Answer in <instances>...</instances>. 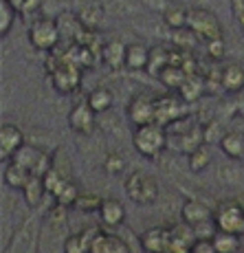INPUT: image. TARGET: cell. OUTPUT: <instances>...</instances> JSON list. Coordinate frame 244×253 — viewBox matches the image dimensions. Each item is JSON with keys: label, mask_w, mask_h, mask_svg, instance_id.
Masks as SVG:
<instances>
[{"label": "cell", "mask_w": 244, "mask_h": 253, "mask_svg": "<svg viewBox=\"0 0 244 253\" xmlns=\"http://www.w3.org/2000/svg\"><path fill=\"white\" fill-rule=\"evenodd\" d=\"M66 205L55 203L42 218L40 227V253H64V242L68 233V211Z\"/></svg>", "instance_id": "cell-1"}, {"label": "cell", "mask_w": 244, "mask_h": 253, "mask_svg": "<svg viewBox=\"0 0 244 253\" xmlns=\"http://www.w3.org/2000/svg\"><path fill=\"white\" fill-rule=\"evenodd\" d=\"M46 73L53 88L62 95H71L81 86V66L71 57H48Z\"/></svg>", "instance_id": "cell-2"}, {"label": "cell", "mask_w": 244, "mask_h": 253, "mask_svg": "<svg viewBox=\"0 0 244 253\" xmlns=\"http://www.w3.org/2000/svg\"><path fill=\"white\" fill-rule=\"evenodd\" d=\"M132 145L141 157L156 159L167 148V130H165V126L159 124V121L136 126L132 132Z\"/></svg>", "instance_id": "cell-3"}, {"label": "cell", "mask_w": 244, "mask_h": 253, "mask_svg": "<svg viewBox=\"0 0 244 253\" xmlns=\"http://www.w3.org/2000/svg\"><path fill=\"white\" fill-rule=\"evenodd\" d=\"M40 213H31L24 218L20 227L9 240V247H4V253H40V227H42Z\"/></svg>", "instance_id": "cell-4"}, {"label": "cell", "mask_w": 244, "mask_h": 253, "mask_svg": "<svg viewBox=\"0 0 244 253\" xmlns=\"http://www.w3.org/2000/svg\"><path fill=\"white\" fill-rule=\"evenodd\" d=\"M27 36H29V42H31V46L36 48V51L51 53L53 48L60 44V38H62L60 22H57L55 18L40 16L29 24Z\"/></svg>", "instance_id": "cell-5"}, {"label": "cell", "mask_w": 244, "mask_h": 253, "mask_svg": "<svg viewBox=\"0 0 244 253\" xmlns=\"http://www.w3.org/2000/svg\"><path fill=\"white\" fill-rule=\"evenodd\" d=\"M125 194L134 205H154L159 198V183L152 174L143 172V169H134L125 178Z\"/></svg>", "instance_id": "cell-6"}, {"label": "cell", "mask_w": 244, "mask_h": 253, "mask_svg": "<svg viewBox=\"0 0 244 253\" xmlns=\"http://www.w3.org/2000/svg\"><path fill=\"white\" fill-rule=\"evenodd\" d=\"M187 27L204 42L222 38V24H220V20H218V16L213 11H209V9H204V7H192L189 9Z\"/></svg>", "instance_id": "cell-7"}, {"label": "cell", "mask_w": 244, "mask_h": 253, "mask_svg": "<svg viewBox=\"0 0 244 253\" xmlns=\"http://www.w3.org/2000/svg\"><path fill=\"white\" fill-rule=\"evenodd\" d=\"M213 220L218 229L244 236V203L240 201H222L213 209Z\"/></svg>", "instance_id": "cell-8"}, {"label": "cell", "mask_w": 244, "mask_h": 253, "mask_svg": "<svg viewBox=\"0 0 244 253\" xmlns=\"http://www.w3.org/2000/svg\"><path fill=\"white\" fill-rule=\"evenodd\" d=\"M156 106H159V97L150 95V92H139L130 99L128 104V117L134 126L152 124L156 121Z\"/></svg>", "instance_id": "cell-9"}, {"label": "cell", "mask_w": 244, "mask_h": 253, "mask_svg": "<svg viewBox=\"0 0 244 253\" xmlns=\"http://www.w3.org/2000/svg\"><path fill=\"white\" fill-rule=\"evenodd\" d=\"M169 242H172V229L163 225L150 227L139 236L143 253H169Z\"/></svg>", "instance_id": "cell-10"}, {"label": "cell", "mask_w": 244, "mask_h": 253, "mask_svg": "<svg viewBox=\"0 0 244 253\" xmlns=\"http://www.w3.org/2000/svg\"><path fill=\"white\" fill-rule=\"evenodd\" d=\"M95 110L88 106V101H80L75 104L71 110H68V126H71L73 132L77 134H92L95 132V126H97V119H95Z\"/></svg>", "instance_id": "cell-11"}, {"label": "cell", "mask_w": 244, "mask_h": 253, "mask_svg": "<svg viewBox=\"0 0 244 253\" xmlns=\"http://www.w3.org/2000/svg\"><path fill=\"white\" fill-rule=\"evenodd\" d=\"M24 143H27V137L16 124H2V128H0V157H2V161L11 159L13 152H18Z\"/></svg>", "instance_id": "cell-12"}, {"label": "cell", "mask_w": 244, "mask_h": 253, "mask_svg": "<svg viewBox=\"0 0 244 253\" xmlns=\"http://www.w3.org/2000/svg\"><path fill=\"white\" fill-rule=\"evenodd\" d=\"M88 253H132V249H130V245L123 240V238L97 229Z\"/></svg>", "instance_id": "cell-13"}, {"label": "cell", "mask_w": 244, "mask_h": 253, "mask_svg": "<svg viewBox=\"0 0 244 253\" xmlns=\"http://www.w3.org/2000/svg\"><path fill=\"white\" fill-rule=\"evenodd\" d=\"M172 229V242H169V253H189L194 247V242L198 240L194 227L187 222H178V225L169 227Z\"/></svg>", "instance_id": "cell-14"}, {"label": "cell", "mask_w": 244, "mask_h": 253, "mask_svg": "<svg viewBox=\"0 0 244 253\" xmlns=\"http://www.w3.org/2000/svg\"><path fill=\"white\" fill-rule=\"evenodd\" d=\"M125 51H128V44H125V42L108 40V42H104V46H101L99 57H101V62H104L108 69L119 71V69H123L125 66Z\"/></svg>", "instance_id": "cell-15"}, {"label": "cell", "mask_w": 244, "mask_h": 253, "mask_svg": "<svg viewBox=\"0 0 244 253\" xmlns=\"http://www.w3.org/2000/svg\"><path fill=\"white\" fill-rule=\"evenodd\" d=\"M33 176V172L29 168H24V165L16 163L13 159H7L4 161V168H2V178L4 183H7V187L11 189H22L24 185L29 183V178Z\"/></svg>", "instance_id": "cell-16"}, {"label": "cell", "mask_w": 244, "mask_h": 253, "mask_svg": "<svg viewBox=\"0 0 244 253\" xmlns=\"http://www.w3.org/2000/svg\"><path fill=\"white\" fill-rule=\"evenodd\" d=\"M180 218H183L187 225H198V222L211 220L213 218V209L203 201H185L180 207Z\"/></svg>", "instance_id": "cell-17"}, {"label": "cell", "mask_w": 244, "mask_h": 253, "mask_svg": "<svg viewBox=\"0 0 244 253\" xmlns=\"http://www.w3.org/2000/svg\"><path fill=\"white\" fill-rule=\"evenodd\" d=\"M46 194H48V189H46V183H44V176H42V174H33V176L29 178V183L22 187L24 203H27V207H31V209L40 207Z\"/></svg>", "instance_id": "cell-18"}, {"label": "cell", "mask_w": 244, "mask_h": 253, "mask_svg": "<svg viewBox=\"0 0 244 253\" xmlns=\"http://www.w3.org/2000/svg\"><path fill=\"white\" fill-rule=\"evenodd\" d=\"M125 216H128V213H125V207L121 205L119 201H115V198H104V203H101V207H99V218L106 227L123 225Z\"/></svg>", "instance_id": "cell-19"}, {"label": "cell", "mask_w": 244, "mask_h": 253, "mask_svg": "<svg viewBox=\"0 0 244 253\" xmlns=\"http://www.w3.org/2000/svg\"><path fill=\"white\" fill-rule=\"evenodd\" d=\"M220 86L231 95L244 90V69L238 64H227L220 71Z\"/></svg>", "instance_id": "cell-20"}, {"label": "cell", "mask_w": 244, "mask_h": 253, "mask_svg": "<svg viewBox=\"0 0 244 253\" xmlns=\"http://www.w3.org/2000/svg\"><path fill=\"white\" fill-rule=\"evenodd\" d=\"M150 51L145 44L141 42H132L128 44V51H125V69L130 71H145L150 64Z\"/></svg>", "instance_id": "cell-21"}, {"label": "cell", "mask_w": 244, "mask_h": 253, "mask_svg": "<svg viewBox=\"0 0 244 253\" xmlns=\"http://www.w3.org/2000/svg\"><path fill=\"white\" fill-rule=\"evenodd\" d=\"M95 233H97V227H88V229L71 233L64 242V253H88Z\"/></svg>", "instance_id": "cell-22"}, {"label": "cell", "mask_w": 244, "mask_h": 253, "mask_svg": "<svg viewBox=\"0 0 244 253\" xmlns=\"http://www.w3.org/2000/svg\"><path fill=\"white\" fill-rule=\"evenodd\" d=\"M220 150L227 159H236V161H244V132H231L220 137Z\"/></svg>", "instance_id": "cell-23"}, {"label": "cell", "mask_w": 244, "mask_h": 253, "mask_svg": "<svg viewBox=\"0 0 244 253\" xmlns=\"http://www.w3.org/2000/svg\"><path fill=\"white\" fill-rule=\"evenodd\" d=\"M86 101H88V106L97 115H104V113H108L112 108V104H115V95H112V90L106 88V86H97V88H92L88 95H86Z\"/></svg>", "instance_id": "cell-24"}, {"label": "cell", "mask_w": 244, "mask_h": 253, "mask_svg": "<svg viewBox=\"0 0 244 253\" xmlns=\"http://www.w3.org/2000/svg\"><path fill=\"white\" fill-rule=\"evenodd\" d=\"M180 119V101L176 97H159V106H156V121L159 124H174Z\"/></svg>", "instance_id": "cell-25"}, {"label": "cell", "mask_w": 244, "mask_h": 253, "mask_svg": "<svg viewBox=\"0 0 244 253\" xmlns=\"http://www.w3.org/2000/svg\"><path fill=\"white\" fill-rule=\"evenodd\" d=\"M220 178H222V183L229 185V187L242 189L244 192V163L236 161V159H229V163L220 168Z\"/></svg>", "instance_id": "cell-26"}, {"label": "cell", "mask_w": 244, "mask_h": 253, "mask_svg": "<svg viewBox=\"0 0 244 253\" xmlns=\"http://www.w3.org/2000/svg\"><path fill=\"white\" fill-rule=\"evenodd\" d=\"M211 240H213V247L218 249V253H238L242 247V236L231 233V231H222V229H218Z\"/></svg>", "instance_id": "cell-27"}, {"label": "cell", "mask_w": 244, "mask_h": 253, "mask_svg": "<svg viewBox=\"0 0 244 253\" xmlns=\"http://www.w3.org/2000/svg\"><path fill=\"white\" fill-rule=\"evenodd\" d=\"M51 172H55L57 176L62 178V181H73V165H71V159H68V154H66V150H62V148H57L55 152L51 154Z\"/></svg>", "instance_id": "cell-28"}, {"label": "cell", "mask_w": 244, "mask_h": 253, "mask_svg": "<svg viewBox=\"0 0 244 253\" xmlns=\"http://www.w3.org/2000/svg\"><path fill=\"white\" fill-rule=\"evenodd\" d=\"M187 13H189V9L180 7V4H167L163 9V20L172 31H176V29L187 27Z\"/></svg>", "instance_id": "cell-29"}, {"label": "cell", "mask_w": 244, "mask_h": 253, "mask_svg": "<svg viewBox=\"0 0 244 253\" xmlns=\"http://www.w3.org/2000/svg\"><path fill=\"white\" fill-rule=\"evenodd\" d=\"M159 80L163 82L167 88L176 90V88H183L185 80H187V73H185L183 66H178V64H167L163 71H161Z\"/></svg>", "instance_id": "cell-30"}, {"label": "cell", "mask_w": 244, "mask_h": 253, "mask_svg": "<svg viewBox=\"0 0 244 253\" xmlns=\"http://www.w3.org/2000/svg\"><path fill=\"white\" fill-rule=\"evenodd\" d=\"M209 163H211V150H209L207 143L198 145L194 152L187 154V168L192 172H203V169L209 168Z\"/></svg>", "instance_id": "cell-31"}, {"label": "cell", "mask_w": 244, "mask_h": 253, "mask_svg": "<svg viewBox=\"0 0 244 253\" xmlns=\"http://www.w3.org/2000/svg\"><path fill=\"white\" fill-rule=\"evenodd\" d=\"M77 18L84 24V29H95L97 24L104 20V7L101 4H86V7L80 9Z\"/></svg>", "instance_id": "cell-32"}, {"label": "cell", "mask_w": 244, "mask_h": 253, "mask_svg": "<svg viewBox=\"0 0 244 253\" xmlns=\"http://www.w3.org/2000/svg\"><path fill=\"white\" fill-rule=\"evenodd\" d=\"M167 64H169V51L165 46H154L152 51H150V64L145 71H150V75L159 77L161 71H163Z\"/></svg>", "instance_id": "cell-33"}, {"label": "cell", "mask_w": 244, "mask_h": 253, "mask_svg": "<svg viewBox=\"0 0 244 253\" xmlns=\"http://www.w3.org/2000/svg\"><path fill=\"white\" fill-rule=\"evenodd\" d=\"M80 187H77L73 181H66L60 185V189H57L55 194H53V198H55V203H60V205H66V207H73L77 201V196H80Z\"/></svg>", "instance_id": "cell-34"}, {"label": "cell", "mask_w": 244, "mask_h": 253, "mask_svg": "<svg viewBox=\"0 0 244 253\" xmlns=\"http://www.w3.org/2000/svg\"><path fill=\"white\" fill-rule=\"evenodd\" d=\"M16 7L9 0H0V36L7 38V33L11 31L13 20H16Z\"/></svg>", "instance_id": "cell-35"}, {"label": "cell", "mask_w": 244, "mask_h": 253, "mask_svg": "<svg viewBox=\"0 0 244 253\" xmlns=\"http://www.w3.org/2000/svg\"><path fill=\"white\" fill-rule=\"evenodd\" d=\"M101 203H104V198L97 196V194L81 192L80 196H77V201H75V205H73V207L80 209V211H84V213H92V211H99Z\"/></svg>", "instance_id": "cell-36"}, {"label": "cell", "mask_w": 244, "mask_h": 253, "mask_svg": "<svg viewBox=\"0 0 244 253\" xmlns=\"http://www.w3.org/2000/svg\"><path fill=\"white\" fill-rule=\"evenodd\" d=\"M198 40H200V38H198L189 27L176 29V31H174V42H176L178 46H183V48H185V46H187V48L196 46V42H198Z\"/></svg>", "instance_id": "cell-37"}, {"label": "cell", "mask_w": 244, "mask_h": 253, "mask_svg": "<svg viewBox=\"0 0 244 253\" xmlns=\"http://www.w3.org/2000/svg\"><path fill=\"white\" fill-rule=\"evenodd\" d=\"M9 2L16 7V11L18 13H22L24 18L29 16V13H33V11H38V9L42 7V2L44 0H9Z\"/></svg>", "instance_id": "cell-38"}, {"label": "cell", "mask_w": 244, "mask_h": 253, "mask_svg": "<svg viewBox=\"0 0 244 253\" xmlns=\"http://www.w3.org/2000/svg\"><path fill=\"white\" fill-rule=\"evenodd\" d=\"M218 231V225L216 220H204V222H198V225H194V233H196V238H204V240H211L213 236H216Z\"/></svg>", "instance_id": "cell-39"}, {"label": "cell", "mask_w": 244, "mask_h": 253, "mask_svg": "<svg viewBox=\"0 0 244 253\" xmlns=\"http://www.w3.org/2000/svg\"><path fill=\"white\" fill-rule=\"evenodd\" d=\"M123 168H125V161H123V157H121L119 152H110L108 157H106L104 169H106L108 174H119Z\"/></svg>", "instance_id": "cell-40"}, {"label": "cell", "mask_w": 244, "mask_h": 253, "mask_svg": "<svg viewBox=\"0 0 244 253\" xmlns=\"http://www.w3.org/2000/svg\"><path fill=\"white\" fill-rule=\"evenodd\" d=\"M207 53H209V57H213V60H220V57L224 55V40L222 38L209 40L207 42Z\"/></svg>", "instance_id": "cell-41"}, {"label": "cell", "mask_w": 244, "mask_h": 253, "mask_svg": "<svg viewBox=\"0 0 244 253\" xmlns=\"http://www.w3.org/2000/svg\"><path fill=\"white\" fill-rule=\"evenodd\" d=\"M189 253H218V249L213 247V240H204V238H198L196 242H194L192 251Z\"/></svg>", "instance_id": "cell-42"}, {"label": "cell", "mask_w": 244, "mask_h": 253, "mask_svg": "<svg viewBox=\"0 0 244 253\" xmlns=\"http://www.w3.org/2000/svg\"><path fill=\"white\" fill-rule=\"evenodd\" d=\"M231 11L236 22L240 24V29L244 31V0H231Z\"/></svg>", "instance_id": "cell-43"}]
</instances>
